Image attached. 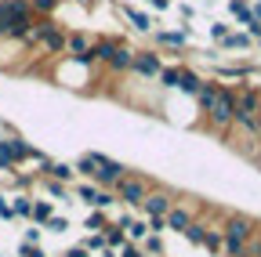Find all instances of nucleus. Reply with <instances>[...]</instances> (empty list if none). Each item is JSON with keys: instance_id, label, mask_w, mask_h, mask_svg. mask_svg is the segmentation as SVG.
<instances>
[{"instance_id": "obj_1", "label": "nucleus", "mask_w": 261, "mask_h": 257, "mask_svg": "<svg viewBox=\"0 0 261 257\" xmlns=\"http://www.w3.org/2000/svg\"><path fill=\"white\" fill-rule=\"evenodd\" d=\"M200 127H203V131H211L218 141H221L228 131H232V87L218 83L214 98L200 109Z\"/></svg>"}, {"instance_id": "obj_2", "label": "nucleus", "mask_w": 261, "mask_h": 257, "mask_svg": "<svg viewBox=\"0 0 261 257\" xmlns=\"http://www.w3.org/2000/svg\"><path fill=\"white\" fill-rule=\"evenodd\" d=\"M152 185H156V181L149 178V170H127V174L113 185L116 203H123V207H142V199L149 196Z\"/></svg>"}, {"instance_id": "obj_3", "label": "nucleus", "mask_w": 261, "mask_h": 257, "mask_svg": "<svg viewBox=\"0 0 261 257\" xmlns=\"http://www.w3.org/2000/svg\"><path fill=\"white\" fill-rule=\"evenodd\" d=\"M218 232H221V239L247 243V239H254L261 232V221L250 217V214H243V210H225L221 221H218Z\"/></svg>"}, {"instance_id": "obj_4", "label": "nucleus", "mask_w": 261, "mask_h": 257, "mask_svg": "<svg viewBox=\"0 0 261 257\" xmlns=\"http://www.w3.org/2000/svg\"><path fill=\"white\" fill-rule=\"evenodd\" d=\"M196 214H200V199H196V196H178V199H174V207L163 214V229L174 232V236H181Z\"/></svg>"}, {"instance_id": "obj_5", "label": "nucleus", "mask_w": 261, "mask_h": 257, "mask_svg": "<svg viewBox=\"0 0 261 257\" xmlns=\"http://www.w3.org/2000/svg\"><path fill=\"white\" fill-rule=\"evenodd\" d=\"M174 199H178V188H171V185H152L149 188V196L142 199V217H163V214H167L171 207H174Z\"/></svg>"}, {"instance_id": "obj_6", "label": "nucleus", "mask_w": 261, "mask_h": 257, "mask_svg": "<svg viewBox=\"0 0 261 257\" xmlns=\"http://www.w3.org/2000/svg\"><path fill=\"white\" fill-rule=\"evenodd\" d=\"M160 69H163V58H160V51H135V58H130V76H138V80H145V83H152L156 76H160Z\"/></svg>"}, {"instance_id": "obj_7", "label": "nucleus", "mask_w": 261, "mask_h": 257, "mask_svg": "<svg viewBox=\"0 0 261 257\" xmlns=\"http://www.w3.org/2000/svg\"><path fill=\"white\" fill-rule=\"evenodd\" d=\"M152 44H156V51H171V54H181V51H189V29L181 25V29H152Z\"/></svg>"}, {"instance_id": "obj_8", "label": "nucleus", "mask_w": 261, "mask_h": 257, "mask_svg": "<svg viewBox=\"0 0 261 257\" xmlns=\"http://www.w3.org/2000/svg\"><path fill=\"white\" fill-rule=\"evenodd\" d=\"M127 170H130V167L123 163V159L102 156V163H98V170H94V178H91V181H94L98 188H113V185H116V181H120V178H123Z\"/></svg>"}, {"instance_id": "obj_9", "label": "nucleus", "mask_w": 261, "mask_h": 257, "mask_svg": "<svg viewBox=\"0 0 261 257\" xmlns=\"http://www.w3.org/2000/svg\"><path fill=\"white\" fill-rule=\"evenodd\" d=\"M37 178H51V181H62V185H76V170L69 159H47V163L37 170Z\"/></svg>"}, {"instance_id": "obj_10", "label": "nucleus", "mask_w": 261, "mask_h": 257, "mask_svg": "<svg viewBox=\"0 0 261 257\" xmlns=\"http://www.w3.org/2000/svg\"><path fill=\"white\" fill-rule=\"evenodd\" d=\"M25 58H29V51L18 40H0V69L15 73L18 66H25Z\"/></svg>"}, {"instance_id": "obj_11", "label": "nucleus", "mask_w": 261, "mask_h": 257, "mask_svg": "<svg viewBox=\"0 0 261 257\" xmlns=\"http://www.w3.org/2000/svg\"><path fill=\"white\" fill-rule=\"evenodd\" d=\"M130 58H135V47H130V44L120 37L116 51H113V54H109V62H106L109 76H127V69H130Z\"/></svg>"}, {"instance_id": "obj_12", "label": "nucleus", "mask_w": 261, "mask_h": 257, "mask_svg": "<svg viewBox=\"0 0 261 257\" xmlns=\"http://www.w3.org/2000/svg\"><path fill=\"white\" fill-rule=\"evenodd\" d=\"M116 11L138 29V33H152V29H160V18L149 15V11H138V8H130V4H116Z\"/></svg>"}, {"instance_id": "obj_13", "label": "nucleus", "mask_w": 261, "mask_h": 257, "mask_svg": "<svg viewBox=\"0 0 261 257\" xmlns=\"http://www.w3.org/2000/svg\"><path fill=\"white\" fill-rule=\"evenodd\" d=\"M218 51H225V54H232V58H247L250 51H254V40L247 37V33H228L225 40H218Z\"/></svg>"}, {"instance_id": "obj_14", "label": "nucleus", "mask_w": 261, "mask_h": 257, "mask_svg": "<svg viewBox=\"0 0 261 257\" xmlns=\"http://www.w3.org/2000/svg\"><path fill=\"white\" fill-rule=\"evenodd\" d=\"M200 83H203V73H196V69H189V66H178V69H174V94L192 98Z\"/></svg>"}, {"instance_id": "obj_15", "label": "nucleus", "mask_w": 261, "mask_h": 257, "mask_svg": "<svg viewBox=\"0 0 261 257\" xmlns=\"http://www.w3.org/2000/svg\"><path fill=\"white\" fill-rule=\"evenodd\" d=\"M102 156L106 152H94V149H87V152H80L76 159H73V170H76V178H94V170H98V163H102Z\"/></svg>"}, {"instance_id": "obj_16", "label": "nucleus", "mask_w": 261, "mask_h": 257, "mask_svg": "<svg viewBox=\"0 0 261 257\" xmlns=\"http://www.w3.org/2000/svg\"><path fill=\"white\" fill-rule=\"evenodd\" d=\"M91 47H94V37H87V33H65V54H69V58H84V54H91Z\"/></svg>"}, {"instance_id": "obj_17", "label": "nucleus", "mask_w": 261, "mask_h": 257, "mask_svg": "<svg viewBox=\"0 0 261 257\" xmlns=\"http://www.w3.org/2000/svg\"><path fill=\"white\" fill-rule=\"evenodd\" d=\"M69 192H73V199L76 203H84L87 210L94 207V199H98V192H102V188H98L94 181H80V185H69Z\"/></svg>"}, {"instance_id": "obj_18", "label": "nucleus", "mask_w": 261, "mask_h": 257, "mask_svg": "<svg viewBox=\"0 0 261 257\" xmlns=\"http://www.w3.org/2000/svg\"><path fill=\"white\" fill-rule=\"evenodd\" d=\"M181 239H185L189 246H203V239H207V221H203L200 214H196V217L189 221V229L181 232Z\"/></svg>"}, {"instance_id": "obj_19", "label": "nucleus", "mask_w": 261, "mask_h": 257, "mask_svg": "<svg viewBox=\"0 0 261 257\" xmlns=\"http://www.w3.org/2000/svg\"><path fill=\"white\" fill-rule=\"evenodd\" d=\"M11 196V214L18 221H29V210H33V192H8Z\"/></svg>"}, {"instance_id": "obj_20", "label": "nucleus", "mask_w": 261, "mask_h": 257, "mask_svg": "<svg viewBox=\"0 0 261 257\" xmlns=\"http://www.w3.org/2000/svg\"><path fill=\"white\" fill-rule=\"evenodd\" d=\"M138 250L145 253V257H167V246H163V236H156V232H149L142 243H138Z\"/></svg>"}, {"instance_id": "obj_21", "label": "nucleus", "mask_w": 261, "mask_h": 257, "mask_svg": "<svg viewBox=\"0 0 261 257\" xmlns=\"http://www.w3.org/2000/svg\"><path fill=\"white\" fill-rule=\"evenodd\" d=\"M40 229H44V232H51V236H65V232L73 229V221L65 217V214H58V210H55V214H51V217L40 224Z\"/></svg>"}, {"instance_id": "obj_22", "label": "nucleus", "mask_w": 261, "mask_h": 257, "mask_svg": "<svg viewBox=\"0 0 261 257\" xmlns=\"http://www.w3.org/2000/svg\"><path fill=\"white\" fill-rule=\"evenodd\" d=\"M123 236H127V243H142L145 236H149V221L145 217H130V224H127V229H123Z\"/></svg>"}, {"instance_id": "obj_23", "label": "nucleus", "mask_w": 261, "mask_h": 257, "mask_svg": "<svg viewBox=\"0 0 261 257\" xmlns=\"http://www.w3.org/2000/svg\"><path fill=\"white\" fill-rule=\"evenodd\" d=\"M55 210H58V207H55L51 199H33V210H29V221H33V224H44V221H47V217H51Z\"/></svg>"}, {"instance_id": "obj_24", "label": "nucleus", "mask_w": 261, "mask_h": 257, "mask_svg": "<svg viewBox=\"0 0 261 257\" xmlns=\"http://www.w3.org/2000/svg\"><path fill=\"white\" fill-rule=\"evenodd\" d=\"M109 224V214L106 210H87L84 214V232H102Z\"/></svg>"}, {"instance_id": "obj_25", "label": "nucleus", "mask_w": 261, "mask_h": 257, "mask_svg": "<svg viewBox=\"0 0 261 257\" xmlns=\"http://www.w3.org/2000/svg\"><path fill=\"white\" fill-rule=\"evenodd\" d=\"M113 207H116V192H113V188H102V192H98V199H94V207H91V210H106V214H109Z\"/></svg>"}, {"instance_id": "obj_26", "label": "nucleus", "mask_w": 261, "mask_h": 257, "mask_svg": "<svg viewBox=\"0 0 261 257\" xmlns=\"http://www.w3.org/2000/svg\"><path fill=\"white\" fill-rule=\"evenodd\" d=\"M218 257H247V243H232V239H225Z\"/></svg>"}, {"instance_id": "obj_27", "label": "nucleus", "mask_w": 261, "mask_h": 257, "mask_svg": "<svg viewBox=\"0 0 261 257\" xmlns=\"http://www.w3.org/2000/svg\"><path fill=\"white\" fill-rule=\"evenodd\" d=\"M228 33H232V25H228V22H211V40H214V44L225 40Z\"/></svg>"}, {"instance_id": "obj_28", "label": "nucleus", "mask_w": 261, "mask_h": 257, "mask_svg": "<svg viewBox=\"0 0 261 257\" xmlns=\"http://www.w3.org/2000/svg\"><path fill=\"white\" fill-rule=\"evenodd\" d=\"M0 221H15V214H11V196L4 188H0Z\"/></svg>"}, {"instance_id": "obj_29", "label": "nucleus", "mask_w": 261, "mask_h": 257, "mask_svg": "<svg viewBox=\"0 0 261 257\" xmlns=\"http://www.w3.org/2000/svg\"><path fill=\"white\" fill-rule=\"evenodd\" d=\"M40 239H44V229H40V224H33V221H29V229H25V236H22V243H33V246H37Z\"/></svg>"}, {"instance_id": "obj_30", "label": "nucleus", "mask_w": 261, "mask_h": 257, "mask_svg": "<svg viewBox=\"0 0 261 257\" xmlns=\"http://www.w3.org/2000/svg\"><path fill=\"white\" fill-rule=\"evenodd\" d=\"M178 15H181V22L189 25V22L196 18V4H178Z\"/></svg>"}, {"instance_id": "obj_31", "label": "nucleus", "mask_w": 261, "mask_h": 257, "mask_svg": "<svg viewBox=\"0 0 261 257\" xmlns=\"http://www.w3.org/2000/svg\"><path fill=\"white\" fill-rule=\"evenodd\" d=\"M142 4H145V8H152V11H167L174 0H142Z\"/></svg>"}, {"instance_id": "obj_32", "label": "nucleus", "mask_w": 261, "mask_h": 257, "mask_svg": "<svg viewBox=\"0 0 261 257\" xmlns=\"http://www.w3.org/2000/svg\"><path fill=\"white\" fill-rule=\"evenodd\" d=\"M116 257H145V253H142V250H138L135 243H127V246H123V250H120Z\"/></svg>"}, {"instance_id": "obj_33", "label": "nucleus", "mask_w": 261, "mask_h": 257, "mask_svg": "<svg viewBox=\"0 0 261 257\" xmlns=\"http://www.w3.org/2000/svg\"><path fill=\"white\" fill-rule=\"evenodd\" d=\"M62 257H91V253H87V250H84V246L76 243V246H69V250H65Z\"/></svg>"}, {"instance_id": "obj_34", "label": "nucleus", "mask_w": 261, "mask_h": 257, "mask_svg": "<svg viewBox=\"0 0 261 257\" xmlns=\"http://www.w3.org/2000/svg\"><path fill=\"white\" fill-rule=\"evenodd\" d=\"M62 4H65V0H62ZM69 4H80L84 11H94V8H98V0H69Z\"/></svg>"}]
</instances>
